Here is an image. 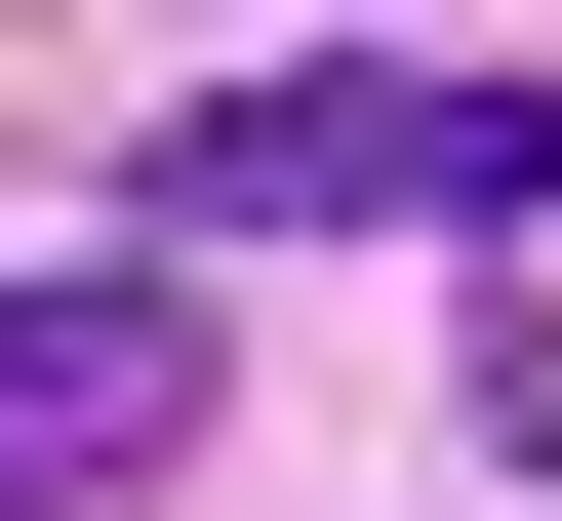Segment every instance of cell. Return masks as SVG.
<instances>
[{
    "mask_svg": "<svg viewBox=\"0 0 562 521\" xmlns=\"http://www.w3.org/2000/svg\"><path fill=\"white\" fill-rule=\"evenodd\" d=\"M522 201H562V121L522 81H402V41H281V81L161 121V241H522Z\"/></svg>",
    "mask_w": 562,
    "mask_h": 521,
    "instance_id": "obj_1",
    "label": "cell"
},
{
    "mask_svg": "<svg viewBox=\"0 0 562 521\" xmlns=\"http://www.w3.org/2000/svg\"><path fill=\"white\" fill-rule=\"evenodd\" d=\"M201 441V281H41V321H0V521H121Z\"/></svg>",
    "mask_w": 562,
    "mask_h": 521,
    "instance_id": "obj_2",
    "label": "cell"
}]
</instances>
